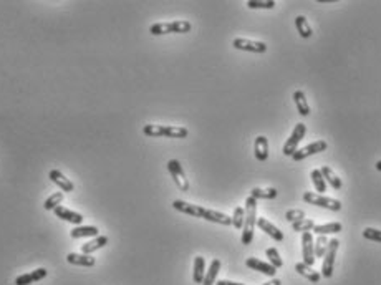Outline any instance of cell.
Returning a JSON list of instances; mask_svg holds the SVG:
<instances>
[{
	"label": "cell",
	"instance_id": "cell-1",
	"mask_svg": "<svg viewBox=\"0 0 381 285\" xmlns=\"http://www.w3.org/2000/svg\"><path fill=\"white\" fill-rule=\"evenodd\" d=\"M172 207L176 209V211L182 212V214H189V216L206 219V220H209V222H216V224H222V225H232V217L227 216V214L212 211V209L201 207V206H198V204H190V202H186V201H181V199H176V201L172 202Z\"/></svg>",
	"mask_w": 381,
	"mask_h": 285
},
{
	"label": "cell",
	"instance_id": "cell-2",
	"mask_svg": "<svg viewBox=\"0 0 381 285\" xmlns=\"http://www.w3.org/2000/svg\"><path fill=\"white\" fill-rule=\"evenodd\" d=\"M257 224V201L249 196L246 199V219H244V227H242V244L249 245L254 239V227Z\"/></svg>",
	"mask_w": 381,
	"mask_h": 285
},
{
	"label": "cell",
	"instance_id": "cell-3",
	"mask_svg": "<svg viewBox=\"0 0 381 285\" xmlns=\"http://www.w3.org/2000/svg\"><path fill=\"white\" fill-rule=\"evenodd\" d=\"M143 133L149 138H186L189 134L187 128L171 125H146Z\"/></svg>",
	"mask_w": 381,
	"mask_h": 285
},
{
	"label": "cell",
	"instance_id": "cell-4",
	"mask_svg": "<svg viewBox=\"0 0 381 285\" xmlns=\"http://www.w3.org/2000/svg\"><path fill=\"white\" fill-rule=\"evenodd\" d=\"M193 29V25L187 20H176V22L167 24H154L149 27L151 35H167V34H187Z\"/></svg>",
	"mask_w": 381,
	"mask_h": 285
},
{
	"label": "cell",
	"instance_id": "cell-5",
	"mask_svg": "<svg viewBox=\"0 0 381 285\" xmlns=\"http://www.w3.org/2000/svg\"><path fill=\"white\" fill-rule=\"evenodd\" d=\"M303 201L307 204H312V206L328 209V211H341V202L338 201V199L326 197V196L318 194V192H310V191L305 192Z\"/></svg>",
	"mask_w": 381,
	"mask_h": 285
},
{
	"label": "cell",
	"instance_id": "cell-6",
	"mask_svg": "<svg viewBox=\"0 0 381 285\" xmlns=\"http://www.w3.org/2000/svg\"><path fill=\"white\" fill-rule=\"evenodd\" d=\"M338 247H340L338 239L328 240V247H326V252L323 255V263H322V277H325V278H330L331 275H333V267H335V259H336Z\"/></svg>",
	"mask_w": 381,
	"mask_h": 285
},
{
	"label": "cell",
	"instance_id": "cell-7",
	"mask_svg": "<svg viewBox=\"0 0 381 285\" xmlns=\"http://www.w3.org/2000/svg\"><path fill=\"white\" fill-rule=\"evenodd\" d=\"M167 171L172 177V181L176 182V186L179 187L181 191H189V181L186 177V173H184L181 163L177 159H171L167 161Z\"/></svg>",
	"mask_w": 381,
	"mask_h": 285
},
{
	"label": "cell",
	"instance_id": "cell-8",
	"mask_svg": "<svg viewBox=\"0 0 381 285\" xmlns=\"http://www.w3.org/2000/svg\"><path fill=\"white\" fill-rule=\"evenodd\" d=\"M305 133H307V126H305L303 123H297L295 128H293L292 134H290V138H288L285 141V144H284V149H282L285 156H292L293 153L297 151L298 143H300L302 139L305 138Z\"/></svg>",
	"mask_w": 381,
	"mask_h": 285
},
{
	"label": "cell",
	"instance_id": "cell-9",
	"mask_svg": "<svg viewBox=\"0 0 381 285\" xmlns=\"http://www.w3.org/2000/svg\"><path fill=\"white\" fill-rule=\"evenodd\" d=\"M326 148H328V143L323 141V139H318V141L310 143L308 146H305V148H302V149H297V151L292 154V159H293V161H302V159H305V158H310V156L325 151Z\"/></svg>",
	"mask_w": 381,
	"mask_h": 285
},
{
	"label": "cell",
	"instance_id": "cell-10",
	"mask_svg": "<svg viewBox=\"0 0 381 285\" xmlns=\"http://www.w3.org/2000/svg\"><path fill=\"white\" fill-rule=\"evenodd\" d=\"M302 255H303L305 265L313 267V263H315V240H313L312 232L302 234Z\"/></svg>",
	"mask_w": 381,
	"mask_h": 285
},
{
	"label": "cell",
	"instance_id": "cell-11",
	"mask_svg": "<svg viewBox=\"0 0 381 285\" xmlns=\"http://www.w3.org/2000/svg\"><path fill=\"white\" fill-rule=\"evenodd\" d=\"M234 48L244 52H252V53H264L267 52V45L264 42H255V40H247V39H234L232 42Z\"/></svg>",
	"mask_w": 381,
	"mask_h": 285
},
{
	"label": "cell",
	"instance_id": "cell-12",
	"mask_svg": "<svg viewBox=\"0 0 381 285\" xmlns=\"http://www.w3.org/2000/svg\"><path fill=\"white\" fill-rule=\"evenodd\" d=\"M246 265L249 268H252V270L265 273V275H269V277H275V273H277V268L274 265H270L269 262H262L260 259H257V257H249V259L246 260Z\"/></svg>",
	"mask_w": 381,
	"mask_h": 285
},
{
	"label": "cell",
	"instance_id": "cell-13",
	"mask_svg": "<svg viewBox=\"0 0 381 285\" xmlns=\"http://www.w3.org/2000/svg\"><path fill=\"white\" fill-rule=\"evenodd\" d=\"M48 177H50V181L53 182V184H57L62 191H65V192H72V191H75V184L68 179L67 176H65V174L62 173V171L52 169L50 173H48Z\"/></svg>",
	"mask_w": 381,
	"mask_h": 285
},
{
	"label": "cell",
	"instance_id": "cell-14",
	"mask_svg": "<svg viewBox=\"0 0 381 285\" xmlns=\"http://www.w3.org/2000/svg\"><path fill=\"white\" fill-rule=\"evenodd\" d=\"M53 212H55V216L58 219L65 220V222H70L75 225H80L81 222H83V216H81L80 212H75V211H72V209H67L63 206H58Z\"/></svg>",
	"mask_w": 381,
	"mask_h": 285
},
{
	"label": "cell",
	"instance_id": "cell-15",
	"mask_svg": "<svg viewBox=\"0 0 381 285\" xmlns=\"http://www.w3.org/2000/svg\"><path fill=\"white\" fill-rule=\"evenodd\" d=\"M48 275V270L47 268H37V270L34 272H29V273H24V275H19L17 278H15V285H30L34 282H38L42 280V278H45Z\"/></svg>",
	"mask_w": 381,
	"mask_h": 285
},
{
	"label": "cell",
	"instance_id": "cell-16",
	"mask_svg": "<svg viewBox=\"0 0 381 285\" xmlns=\"http://www.w3.org/2000/svg\"><path fill=\"white\" fill-rule=\"evenodd\" d=\"M257 225L260 230H264V232L269 235V237H272L274 240L277 242H282L284 240V234H282L280 229H277L274 224L270 222V220H267L265 217H257Z\"/></svg>",
	"mask_w": 381,
	"mask_h": 285
},
{
	"label": "cell",
	"instance_id": "cell-17",
	"mask_svg": "<svg viewBox=\"0 0 381 285\" xmlns=\"http://www.w3.org/2000/svg\"><path fill=\"white\" fill-rule=\"evenodd\" d=\"M254 154L255 159L264 163V161L269 159V141H267L265 136H257L254 141Z\"/></svg>",
	"mask_w": 381,
	"mask_h": 285
},
{
	"label": "cell",
	"instance_id": "cell-18",
	"mask_svg": "<svg viewBox=\"0 0 381 285\" xmlns=\"http://www.w3.org/2000/svg\"><path fill=\"white\" fill-rule=\"evenodd\" d=\"M106 244H108V237H106V235H96V237H93L91 240L86 242V244L81 245V254L90 255V254H93V252L100 250L101 247H105Z\"/></svg>",
	"mask_w": 381,
	"mask_h": 285
},
{
	"label": "cell",
	"instance_id": "cell-19",
	"mask_svg": "<svg viewBox=\"0 0 381 285\" xmlns=\"http://www.w3.org/2000/svg\"><path fill=\"white\" fill-rule=\"evenodd\" d=\"M67 260L68 263H72V265H80V267H93L96 263L95 257L86 255V254H75V252H70L67 255Z\"/></svg>",
	"mask_w": 381,
	"mask_h": 285
},
{
	"label": "cell",
	"instance_id": "cell-20",
	"mask_svg": "<svg viewBox=\"0 0 381 285\" xmlns=\"http://www.w3.org/2000/svg\"><path fill=\"white\" fill-rule=\"evenodd\" d=\"M295 270H297L298 273H300L302 277L307 278V280L312 282V283H318V282H320V278H322V273H318L317 270H313L312 267L305 265L303 262L295 263Z\"/></svg>",
	"mask_w": 381,
	"mask_h": 285
},
{
	"label": "cell",
	"instance_id": "cell-21",
	"mask_svg": "<svg viewBox=\"0 0 381 285\" xmlns=\"http://www.w3.org/2000/svg\"><path fill=\"white\" fill-rule=\"evenodd\" d=\"M98 227L96 225H78V227H75L70 230V235H72L73 239H81V237H96L98 235Z\"/></svg>",
	"mask_w": 381,
	"mask_h": 285
},
{
	"label": "cell",
	"instance_id": "cell-22",
	"mask_svg": "<svg viewBox=\"0 0 381 285\" xmlns=\"http://www.w3.org/2000/svg\"><path fill=\"white\" fill-rule=\"evenodd\" d=\"M343 225L340 222H328V224H315L313 232L318 235H326V234H338L341 232Z\"/></svg>",
	"mask_w": 381,
	"mask_h": 285
},
{
	"label": "cell",
	"instance_id": "cell-23",
	"mask_svg": "<svg viewBox=\"0 0 381 285\" xmlns=\"http://www.w3.org/2000/svg\"><path fill=\"white\" fill-rule=\"evenodd\" d=\"M204 277H206V260H204V257L198 255L194 259V272H193L194 283H201V285H203Z\"/></svg>",
	"mask_w": 381,
	"mask_h": 285
},
{
	"label": "cell",
	"instance_id": "cell-24",
	"mask_svg": "<svg viewBox=\"0 0 381 285\" xmlns=\"http://www.w3.org/2000/svg\"><path fill=\"white\" fill-rule=\"evenodd\" d=\"M322 174H323V177H325V181L328 182V184L333 187V189H336V191H340L341 187H343V181L340 179L338 176L335 174V171L330 168V166H323L322 169Z\"/></svg>",
	"mask_w": 381,
	"mask_h": 285
},
{
	"label": "cell",
	"instance_id": "cell-25",
	"mask_svg": "<svg viewBox=\"0 0 381 285\" xmlns=\"http://www.w3.org/2000/svg\"><path fill=\"white\" fill-rule=\"evenodd\" d=\"M293 103H295L297 110L302 116L310 115V106L307 103V96H305V93L302 90H297L295 93H293Z\"/></svg>",
	"mask_w": 381,
	"mask_h": 285
},
{
	"label": "cell",
	"instance_id": "cell-26",
	"mask_svg": "<svg viewBox=\"0 0 381 285\" xmlns=\"http://www.w3.org/2000/svg\"><path fill=\"white\" fill-rule=\"evenodd\" d=\"M295 29L298 32V35L302 37V39H310L312 37V27H310L308 20L303 17V15H298V17L295 19Z\"/></svg>",
	"mask_w": 381,
	"mask_h": 285
},
{
	"label": "cell",
	"instance_id": "cell-27",
	"mask_svg": "<svg viewBox=\"0 0 381 285\" xmlns=\"http://www.w3.org/2000/svg\"><path fill=\"white\" fill-rule=\"evenodd\" d=\"M219 270H221V260H219V259H214V260L211 262L209 270H208V273H206L203 285H214V283H216V278H217V273H219Z\"/></svg>",
	"mask_w": 381,
	"mask_h": 285
},
{
	"label": "cell",
	"instance_id": "cell-28",
	"mask_svg": "<svg viewBox=\"0 0 381 285\" xmlns=\"http://www.w3.org/2000/svg\"><path fill=\"white\" fill-rule=\"evenodd\" d=\"M250 196H252L255 201H259V199H275L277 196H279V191L274 189V187H267V189L254 187V189L250 191Z\"/></svg>",
	"mask_w": 381,
	"mask_h": 285
},
{
	"label": "cell",
	"instance_id": "cell-29",
	"mask_svg": "<svg viewBox=\"0 0 381 285\" xmlns=\"http://www.w3.org/2000/svg\"><path fill=\"white\" fill-rule=\"evenodd\" d=\"M310 176H312V182H313L315 189L318 191V194H323V192L326 191V181H325V177L322 174V171H320V169H313Z\"/></svg>",
	"mask_w": 381,
	"mask_h": 285
},
{
	"label": "cell",
	"instance_id": "cell-30",
	"mask_svg": "<svg viewBox=\"0 0 381 285\" xmlns=\"http://www.w3.org/2000/svg\"><path fill=\"white\" fill-rule=\"evenodd\" d=\"M62 201H63V192H55V194L48 196L43 202V207L47 211H55L58 206H62Z\"/></svg>",
	"mask_w": 381,
	"mask_h": 285
},
{
	"label": "cell",
	"instance_id": "cell-31",
	"mask_svg": "<svg viewBox=\"0 0 381 285\" xmlns=\"http://www.w3.org/2000/svg\"><path fill=\"white\" fill-rule=\"evenodd\" d=\"M313 227H315V222L312 219H302V220H297V222H293L292 224V229L295 230V232H312L313 230Z\"/></svg>",
	"mask_w": 381,
	"mask_h": 285
},
{
	"label": "cell",
	"instance_id": "cell-32",
	"mask_svg": "<svg viewBox=\"0 0 381 285\" xmlns=\"http://www.w3.org/2000/svg\"><path fill=\"white\" fill-rule=\"evenodd\" d=\"M267 257H269V263L270 265H274L275 268H280L282 265H284V262H282V257L279 254V250L275 249V247H270V249H267Z\"/></svg>",
	"mask_w": 381,
	"mask_h": 285
},
{
	"label": "cell",
	"instance_id": "cell-33",
	"mask_svg": "<svg viewBox=\"0 0 381 285\" xmlns=\"http://www.w3.org/2000/svg\"><path fill=\"white\" fill-rule=\"evenodd\" d=\"M244 219H246V209L244 207H236L234 209V216H232V225L236 229L244 227Z\"/></svg>",
	"mask_w": 381,
	"mask_h": 285
},
{
	"label": "cell",
	"instance_id": "cell-34",
	"mask_svg": "<svg viewBox=\"0 0 381 285\" xmlns=\"http://www.w3.org/2000/svg\"><path fill=\"white\" fill-rule=\"evenodd\" d=\"M328 247V239L326 235H318V239L315 240V257H323Z\"/></svg>",
	"mask_w": 381,
	"mask_h": 285
},
{
	"label": "cell",
	"instance_id": "cell-35",
	"mask_svg": "<svg viewBox=\"0 0 381 285\" xmlns=\"http://www.w3.org/2000/svg\"><path fill=\"white\" fill-rule=\"evenodd\" d=\"M275 2L274 0H249L247 2V7L249 9H267V10H272L275 7Z\"/></svg>",
	"mask_w": 381,
	"mask_h": 285
},
{
	"label": "cell",
	"instance_id": "cell-36",
	"mask_svg": "<svg viewBox=\"0 0 381 285\" xmlns=\"http://www.w3.org/2000/svg\"><path fill=\"white\" fill-rule=\"evenodd\" d=\"M363 237L373 242H381V230L379 229H373V227H366L363 230Z\"/></svg>",
	"mask_w": 381,
	"mask_h": 285
},
{
	"label": "cell",
	"instance_id": "cell-37",
	"mask_svg": "<svg viewBox=\"0 0 381 285\" xmlns=\"http://www.w3.org/2000/svg\"><path fill=\"white\" fill-rule=\"evenodd\" d=\"M285 219L288 220V222H297V220H302L305 219V212L300 211V209H290V211H287L285 214Z\"/></svg>",
	"mask_w": 381,
	"mask_h": 285
},
{
	"label": "cell",
	"instance_id": "cell-38",
	"mask_svg": "<svg viewBox=\"0 0 381 285\" xmlns=\"http://www.w3.org/2000/svg\"><path fill=\"white\" fill-rule=\"evenodd\" d=\"M216 285H244V283H239V282H231V280H219V282H216Z\"/></svg>",
	"mask_w": 381,
	"mask_h": 285
},
{
	"label": "cell",
	"instance_id": "cell-39",
	"mask_svg": "<svg viewBox=\"0 0 381 285\" xmlns=\"http://www.w3.org/2000/svg\"><path fill=\"white\" fill-rule=\"evenodd\" d=\"M264 285H282V282L279 280V278H272L270 282H265Z\"/></svg>",
	"mask_w": 381,
	"mask_h": 285
},
{
	"label": "cell",
	"instance_id": "cell-40",
	"mask_svg": "<svg viewBox=\"0 0 381 285\" xmlns=\"http://www.w3.org/2000/svg\"><path fill=\"white\" fill-rule=\"evenodd\" d=\"M374 166H376V169H378V171H381V159H379V161H378V163H376V164H374Z\"/></svg>",
	"mask_w": 381,
	"mask_h": 285
}]
</instances>
